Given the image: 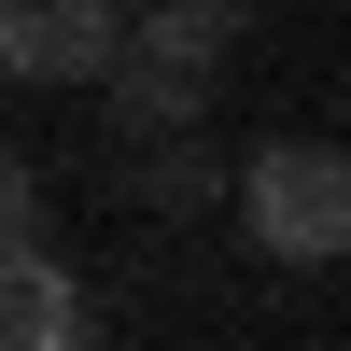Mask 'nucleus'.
I'll return each mask as SVG.
<instances>
[{"instance_id":"obj_2","label":"nucleus","mask_w":351,"mask_h":351,"mask_svg":"<svg viewBox=\"0 0 351 351\" xmlns=\"http://www.w3.org/2000/svg\"><path fill=\"white\" fill-rule=\"evenodd\" d=\"M127 43V0H0V71L14 84H99Z\"/></svg>"},{"instance_id":"obj_5","label":"nucleus","mask_w":351,"mask_h":351,"mask_svg":"<svg viewBox=\"0 0 351 351\" xmlns=\"http://www.w3.org/2000/svg\"><path fill=\"white\" fill-rule=\"evenodd\" d=\"M127 197H141V211H211V197H225V155L197 127H155V141H127Z\"/></svg>"},{"instance_id":"obj_1","label":"nucleus","mask_w":351,"mask_h":351,"mask_svg":"<svg viewBox=\"0 0 351 351\" xmlns=\"http://www.w3.org/2000/svg\"><path fill=\"white\" fill-rule=\"evenodd\" d=\"M239 225H253V253L267 267H337L351 253V155L337 141H253L239 155Z\"/></svg>"},{"instance_id":"obj_4","label":"nucleus","mask_w":351,"mask_h":351,"mask_svg":"<svg viewBox=\"0 0 351 351\" xmlns=\"http://www.w3.org/2000/svg\"><path fill=\"white\" fill-rule=\"evenodd\" d=\"M239 28H253V0H155V14L127 28V56H155V71H197V84H225Z\"/></svg>"},{"instance_id":"obj_6","label":"nucleus","mask_w":351,"mask_h":351,"mask_svg":"<svg viewBox=\"0 0 351 351\" xmlns=\"http://www.w3.org/2000/svg\"><path fill=\"white\" fill-rule=\"evenodd\" d=\"M14 253H43V169L0 141V267H14Z\"/></svg>"},{"instance_id":"obj_3","label":"nucleus","mask_w":351,"mask_h":351,"mask_svg":"<svg viewBox=\"0 0 351 351\" xmlns=\"http://www.w3.org/2000/svg\"><path fill=\"white\" fill-rule=\"evenodd\" d=\"M84 337H99L84 281L56 267V253H14V267H0V351H84Z\"/></svg>"}]
</instances>
